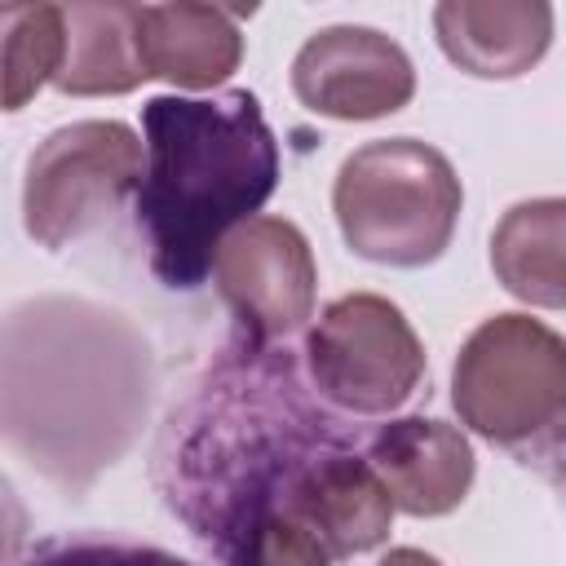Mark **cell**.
<instances>
[{
  "instance_id": "1",
  "label": "cell",
  "mask_w": 566,
  "mask_h": 566,
  "mask_svg": "<svg viewBox=\"0 0 566 566\" xmlns=\"http://www.w3.org/2000/svg\"><path fill=\"white\" fill-rule=\"evenodd\" d=\"M354 442L310 398L287 349L239 336L172 411L155 478L168 509L226 566H248L301 478Z\"/></svg>"
},
{
  "instance_id": "2",
  "label": "cell",
  "mask_w": 566,
  "mask_h": 566,
  "mask_svg": "<svg viewBox=\"0 0 566 566\" xmlns=\"http://www.w3.org/2000/svg\"><path fill=\"white\" fill-rule=\"evenodd\" d=\"M146 177L137 226L164 287H199L221 239L252 221L279 186V142L248 88L212 97H150L142 106Z\"/></svg>"
},
{
  "instance_id": "3",
  "label": "cell",
  "mask_w": 566,
  "mask_h": 566,
  "mask_svg": "<svg viewBox=\"0 0 566 566\" xmlns=\"http://www.w3.org/2000/svg\"><path fill=\"white\" fill-rule=\"evenodd\" d=\"M460 177L451 159L416 137H380L345 155L332 212L349 252L416 270L451 248L460 221Z\"/></svg>"
},
{
  "instance_id": "4",
  "label": "cell",
  "mask_w": 566,
  "mask_h": 566,
  "mask_svg": "<svg viewBox=\"0 0 566 566\" xmlns=\"http://www.w3.org/2000/svg\"><path fill=\"white\" fill-rule=\"evenodd\" d=\"M455 416L500 442H526L566 416V340L531 314H491L455 354Z\"/></svg>"
},
{
  "instance_id": "5",
  "label": "cell",
  "mask_w": 566,
  "mask_h": 566,
  "mask_svg": "<svg viewBox=\"0 0 566 566\" xmlns=\"http://www.w3.org/2000/svg\"><path fill=\"white\" fill-rule=\"evenodd\" d=\"M142 142L119 119H75L53 128L27 159L22 226L40 248L88 234L124 195H137Z\"/></svg>"
},
{
  "instance_id": "6",
  "label": "cell",
  "mask_w": 566,
  "mask_h": 566,
  "mask_svg": "<svg viewBox=\"0 0 566 566\" xmlns=\"http://www.w3.org/2000/svg\"><path fill=\"white\" fill-rule=\"evenodd\" d=\"M305 367L332 407L349 416H385L424 380V345L389 296L349 292L310 327Z\"/></svg>"
},
{
  "instance_id": "7",
  "label": "cell",
  "mask_w": 566,
  "mask_h": 566,
  "mask_svg": "<svg viewBox=\"0 0 566 566\" xmlns=\"http://www.w3.org/2000/svg\"><path fill=\"white\" fill-rule=\"evenodd\" d=\"M212 274L239 336L252 345H274L314 314V252L287 217H252L234 226L217 248Z\"/></svg>"
},
{
  "instance_id": "8",
  "label": "cell",
  "mask_w": 566,
  "mask_h": 566,
  "mask_svg": "<svg viewBox=\"0 0 566 566\" xmlns=\"http://www.w3.org/2000/svg\"><path fill=\"white\" fill-rule=\"evenodd\" d=\"M292 93L327 119H380L411 102L416 66L376 27H323L292 57Z\"/></svg>"
},
{
  "instance_id": "9",
  "label": "cell",
  "mask_w": 566,
  "mask_h": 566,
  "mask_svg": "<svg viewBox=\"0 0 566 566\" xmlns=\"http://www.w3.org/2000/svg\"><path fill=\"white\" fill-rule=\"evenodd\" d=\"M367 464L385 482L394 509L411 517H442L460 509L473 486L469 438L433 416H402L367 438Z\"/></svg>"
},
{
  "instance_id": "10",
  "label": "cell",
  "mask_w": 566,
  "mask_h": 566,
  "mask_svg": "<svg viewBox=\"0 0 566 566\" xmlns=\"http://www.w3.org/2000/svg\"><path fill=\"white\" fill-rule=\"evenodd\" d=\"M394 513L398 509H394L385 482L376 478L367 455H358L349 447V451L318 460L301 478V486L287 500L283 522L301 526L332 562H345V557H358V553L385 544Z\"/></svg>"
},
{
  "instance_id": "11",
  "label": "cell",
  "mask_w": 566,
  "mask_h": 566,
  "mask_svg": "<svg viewBox=\"0 0 566 566\" xmlns=\"http://www.w3.org/2000/svg\"><path fill=\"white\" fill-rule=\"evenodd\" d=\"M442 53L478 80L526 75L553 44V4L544 0H442L433 9Z\"/></svg>"
},
{
  "instance_id": "12",
  "label": "cell",
  "mask_w": 566,
  "mask_h": 566,
  "mask_svg": "<svg viewBox=\"0 0 566 566\" xmlns=\"http://www.w3.org/2000/svg\"><path fill=\"white\" fill-rule=\"evenodd\" d=\"M243 9H221V4H137V27H142V57L150 80H168L177 88H212L221 84L239 57H243V35L234 27Z\"/></svg>"
},
{
  "instance_id": "13",
  "label": "cell",
  "mask_w": 566,
  "mask_h": 566,
  "mask_svg": "<svg viewBox=\"0 0 566 566\" xmlns=\"http://www.w3.org/2000/svg\"><path fill=\"white\" fill-rule=\"evenodd\" d=\"M491 270L509 296L566 310V199H522L491 234Z\"/></svg>"
},
{
  "instance_id": "14",
  "label": "cell",
  "mask_w": 566,
  "mask_h": 566,
  "mask_svg": "<svg viewBox=\"0 0 566 566\" xmlns=\"http://www.w3.org/2000/svg\"><path fill=\"white\" fill-rule=\"evenodd\" d=\"M150 80L142 57L137 4H66V62L57 88L71 97L133 93Z\"/></svg>"
},
{
  "instance_id": "15",
  "label": "cell",
  "mask_w": 566,
  "mask_h": 566,
  "mask_svg": "<svg viewBox=\"0 0 566 566\" xmlns=\"http://www.w3.org/2000/svg\"><path fill=\"white\" fill-rule=\"evenodd\" d=\"M4 111H22L66 62V9L62 4H4Z\"/></svg>"
},
{
  "instance_id": "16",
  "label": "cell",
  "mask_w": 566,
  "mask_h": 566,
  "mask_svg": "<svg viewBox=\"0 0 566 566\" xmlns=\"http://www.w3.org/2000/svg\"><path fill=\"white\" fill-rule=\"evenodd\" d=\"M22 566H190V562H181L177 553H164L155 544L71 535V539H44V544H35Z\"/></svg>"
},
{
  "instance_id": "17",
  "label": "cell",
  "mask_w": 566,
  "mask_h": 566,
  "mask_svg": "<svg viewBox=\"0 0 566 566\" xmlns=\"http://www.w3.org/2000/svg\"><path fill=\"white\" fill-rule=\"evenodd\" d=\"M248 566H332V557L292 522H270L248 557Z\"/></svg>"
},
{
  "instance_id": "18",
  "label": "cell",
  "mask_w": 566,
  "mask_h": 566,
  "mask_svg": "<svg viewBox=\"0 0 566 566\" xmlns=\"http://www.w3.org/2000/svg\"><path fill=\"white\" fill-rule=\"evenodd\" d=\"M380 566H442V562L433 553H424V548H389Z\"/></svg>"
}]
</instances>
